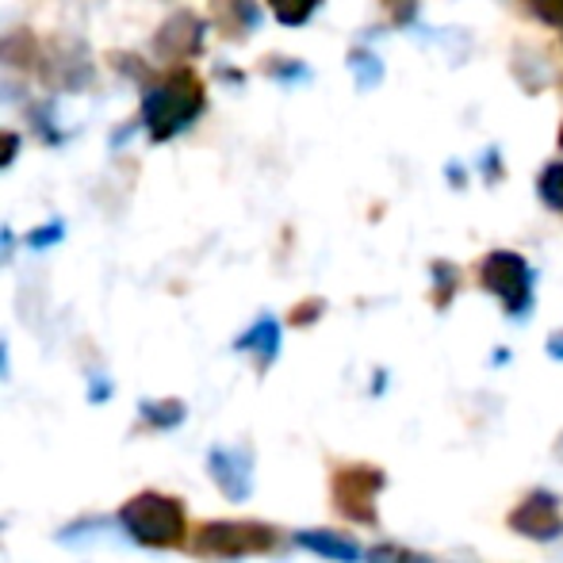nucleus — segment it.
<instances>
[{"mask_svg":"<svg viewBox=\"0 0 563 563\" xmlns=\"http://www.w3.org/2000/svg\"><path fill=\"white\" fill-rule=\"evenodd\" d=\"M12 257V230H0V265Z\"/></svg>","mask_w":563,"mask_h":563,"instance_id":"obj_16","label":"nucleus"},{"mask_svg":"<svg viewBox=\"0 0 563 563\" xmlns=\"http://www.w3.org/2000/svg\"><path fill=\"white\" fill-rule=\"evenodd\" d=\"M296 541L303 544L307 552H314V556H327L334 563H356V560H361L356 541H349V537H341V533H330V529H307V533H296Z\"/></svg>","mask_w":563,"mask_h":563,"instance_id":"obj_8","label":"nucleus"},{"mask_svg":"<svg viewBox=\"0 0 563 563\" xmlns=\"http://www.w3.org/2000/svg\"><path fill=\"white\" fill-rule=\"evenodd\" d=\"M200 112H203V85L192 69H177L162 85H154L146 92V100H142V119H146L150 134L157 142L180 134Z\"/></svg>","mask_w":563,"mask_h":563,"instance_id":"obj_1","label":"nucleus"},{"mask_svg":"<svg viewBox=\"0 0 563 563\" xmlns=\"http://www.w3.org/2000/svg\"><path fill=\"white\" fill-rule=\"evenodd\" d=\"M483 284L503 296V303L510 307V314L529 311V276L518 257H506V253L503 257H490L487 268H483Z\"/></svg>","mask_w":563,"mask_h":563,"instance_id":"obj_6","label":"nucleus"},{"mask_svg":"<svg viewBox=\"0 0 563 563\" xmlns=\"http://www.w3.org/2000/svg\"><path fill=\"white\" fill-rule=\"evenodd\" d=\"M276 544V533L257 521H211L200 529V552L208 556H253V552H268Z\"/></svg>","mask_w":563,"mask_h":563,"instance_id":"obj_4","label":"nucleus"},{"mask_svg":"<svg viewBox=\"0 0 563 563\" xmlns=\"http://www.w3.org/2000/svg\"><path fill=\"white\" fill-rule=\"evenodd\" d=\"M384 472L372 464H349L334 472V506L338 514L361 521V526H376V495L384 490Z\"/></svg>","mask_w":563,"mask_h":563,"instance_id":"obj_3","label":"nucleus"},{"mask_svg":"<svg viewBox=\"0 0 563 563\" xmlns=\"http://www.w3.org/2000/svg\"><path fill=\"white\" fill-rule=\"evenodd\" d=\"M142 415L150 418L154 426H162V430H169V426H177L180 418H185V407L180 402H142Z\"/></svg>","mask_w":563,"mask_h":563,"instance_id":"obj_12","label":"nucleus"},{"mask_svg":"<svg viewBox=\"0 0 563 563\" xmlns=\"http://www.w3.org/2000/svg\"><path fill=\"white\" fill-rule=\"evenodd\" d=\"M211 475L219 479V487H223L227 498H234V503H242L245 495H250L253 487V464L245 452H234V449H216L211 452Z\"/></svg>","mask_w":563,"mask_h":563,"instance_id":"obj_7","label":"nucleus"},{"mask_svg":"<svg viewBox=\"0 0 563 563\" xmlns=\"http://www.w3.org/2000/svg\"><path fill=\"white\" fill-rule=\"evenodd\" d=\"M510 529L521 537H529V541H556L563 533L560 503L549 495V490H533V495L510 514Z\"/></svg>","mask_w":563,"mask_h":563,"instance_id":"obj_5","label":"nucleus"},{"mask_svg":"<svg viewBox=\"0 0 563 563\" xmlns=\"http://www.w3.org/2000/svg\"><path fill=\"white\" fill-rule=\"evenodd\" d=\"M238 349H253V353H261V361H273L280 349V327L273 319H261L250 334L238 338Z\"/></svg>","mask_w":563,"mask_h":563,"instance_id":"obj_10","label":"nucleus"},{"mask_svg":"<svg viewBox=\"0 0 563 563\" xmlns=\"http://www.w3.org/2000/svg\"><path fill=\"white\" fill-rule=\"evenodd\" d=\"M368 563H433L426 552H415L407 544H376L368 552Z\"/></svg>","mask_w":563,"mask_h":563,"instance_id":"obj_11","label":"nucleus"},{"mask_svg":"<svg viewBox=\"0 0 563 563\" xmlns=\"http://www.w3.org/2000/svg\"><path fill=\"white\" fill-rule=\"evenodd\" d=\"M123 529L134 537L139 544H154V549H169V544L185 541V510H180L177 498L169 495H139L119 510Z\"/></svg>","mask_w":563,"mask_h":563,"instance_id":"obj_2","label":"nucleus"},{"mask_svg":"<svg viewBox=\"0 0 563 563\" xmlns=\"http://www.w3.org/2000/svg\"><path fill=\"white\" fill-rule=\"evenodd\" d=\"M192 23V15H177V20H169L162 31H157L154 46L162 58H185L188 51H196L200 46V38H185V27Z\"/></svg>","mask_w":563,"mask_h":563,"instance_id":"obj_9","label":"nucleus"},{"mask_svg":"<svg viewBox=\"0 0 563 563\" xmlns=\"http://www.w3.org/2000/svg\"><path fill=\"white\" fill-rule=\"evenodd\" d=\"M549 353H552V356H563V334L549 341Z\"/></svg>","mask_w":563,"mask_h":563,"instance_id":"obj_17","label":"nucleus"},{"mask_svg":"<svg viewBox=\"0 0 563 563\" xmlns=\"http://www.w3.org/2000/svg\"><path fill=\"white\" fill-rule=\"evenodd\" d=\"M15 150H20V139H15L12 131H0V169H4V165L12 162Z\"/></svg>","mask_w":563,"mask_h":563,"instance_id":"obj_15","label":"nucleus"},{"mask_svg":"<svg viewBox=\"0 0 563 563\" xmlns=\"http://www.w3.org/2000/svg\"><path fill=\"white\" fill-rule=\"evenodd\" d=\"M58 238H62V227H58V223H51V227L35 230V234H31V238H27V245H31V250H43V245L58 242Z\"/></svg>","mask_w":563,"mask_h":563,"instance_id":"obj_14","label":"nucleus"},{"mask_svg":"<svg viewBox=\"0 0 563 563\" xmlns=\"http://www.w3.org/2000/svg\"><path fill=\"white\" fill-rule=\"evenodd\" d=\"M273 8H276V15H280V20L299 23L307 12H311V0H273Z\"/></svg>","mask_w":563,"mask_h":563,"instance_id":"obj_13","label":"nucleus"}]
</instances>
